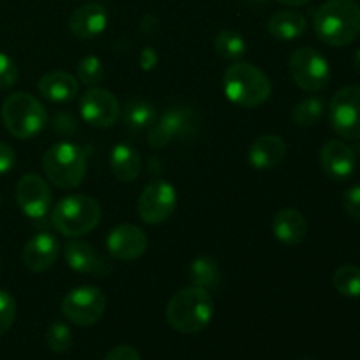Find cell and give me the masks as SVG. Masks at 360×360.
<instances>
[{
	"label": "cell",
	"instance_id": "8",
	"mask_svg": "<svg viewBox=\"0 0 360 360\" xmlns=\"http://www.w3.org/2000/svg\"><path fill=\"white\" fill-rule=\"evenodd\" d=\"M199 130V116L192 108L178 105L165 111L158 120H155L148 134V144L151 148H160L171 144L174 139H188Z\"/></svg>",
	"mask_w": 360,
	"mask_h": 360
},
{
	"label": "cell",
	"instance_id": "19",
	"mask_svg": "<svg viewBox=\"0 0 360 360\" xmlns=\"http://www.w3.org/2000/svg\"><path fill=\"white\" fill-rule=\"evenodd\" d=\"M287 155V144L280 136L267 134L257 137L248 150V162L259 171H269L278 167Z\"/></svg>",
	"mask_w": 360,
	"mask_h": 360
},
{
	"label": "cell",
	"instance_id": "2",
	"mask_svg": "<svg viewBox=\"0 0 360 360\" xmlns=\"http://www.w3.org/2000/svg\"><path fill=\"white\" fill-rule=\"evenodd\" d=\"M213 315L214 302L211 294L193 285L176 292L165 308L169 326L181 334L200 333L210 326Z\"/></svg>",
	"mask_w": 360,
	"mask_h": 360
},
{
	"label": "cell",
	"instance_id": "7",
	"mask_svg": "<svg viewBox=\"0 0 360 360\" xmlns=\"http://www.w3.org/2000/svg\"><path fill=\"white\" fill-rule=\"evenodd\" d=\"M288 69L294 83L301 90L316 94L329 86L330 65L326 56L313 48H299L288 60Z\"/></svg>",
	"mask_w": 360,
	"mask_h": 360
},
{
	"label": "cell",
	"instance_id": "35",
	"mask_svg": "<svg viewBox=\"0 0 360 360\" xmlns=\"http://www.w3.org/2000/svg\"><path fill=\"white\" fill-rule=\"evenodd\" d=\"M14 164H16V155H14V150L9 146V144L0 141V174H6V172L13 171Z\"/></svg>",
	"mask_w": 360,
	"mask_h": 360
},
{
	"label": "cell",
	"instance_id": "29",
	"mask_svg": "<svg viewBox=\"0 0 360 360\" xmlns=\"http://www.w3.org/2000/svg\"><path fill=\"white\" fill-rule=\"evenodd\" d=\"M46 345L55 354H65L72 345V333L63 322H53L46 330Z\"/></svg>",
	"mask_w": 360,
	"mask_h": 360
},
{
	"label": "cell",
	"instance_id": "1",
	"mask_svg": "<svg viewBox=\"0 0 360 360\" xmlns=\"http://www.w3.org/2000/svg\"><path fill=\"white\" fill-rule=\"evenodd\" d=\"M313 28L323 44H352L360 35V6L355 0H327L316 9Z\"/></svg>",
	"mask_w": 360,
	"mask_h": 360
},
{
	"label": "cell",
	"instance_id": "26",
	"mask_svg": "<svg viewBox=\"0 0 360 360\" xmlns=\"http://www.w3.org/2000/svg\"><path fill=\"white\" fill-rule=\"evenodd\" d=\"M214 49H217V53L221 58L238 62V60H241L246 55L248 46H246L245 37L239 32L224 28L214 37Z\"/></svg>",
	"mask_w": 360,
	"mask_h": 360
},
{
	"label": "cell",
	"instance_id": "6",
	"mask_svg": "<svg viewBox=\"0 0 360 360\" xmlns=\"http://www.w3.org/2000/svg\"><path fill=\"white\" fill-rule=\"evenodd\" d=\"M2 122L16 139H32L48 125V111L34 95L16 91L4 101Z\"/></svg>",
	"mask_w": 360,
	"mask_h": 360
},
{
	"label": "cell",
	"instance_id": "10",
	"mask_svg": "<svg viewBox=\"0 0 360 360\" xmlns=\"http://www.w3.org/2000/svg\"><path fill=\"white\" fill-rule=\"evenodd\" d=\"M329 122L340 137L360 141V84L336 91L329 105Z\"/></svg>",
	"mask_w": 360,
	"mask_h": 360
},
{
	"label": "cell",
	"instance_id": "27",
	"mask_svg": "<svg viewBox=\"0 0 360 360\" xmlns=\"http://www.w3.org/2000/svg\"><path fill=\"white\" fill-rule=\"evenodd\" d=\"M333 285L345 297H360V267L354 264L338 267L333 276Z\"/></svg>",
	"mask_w": 360,
	"mask_h": 360
},
{
	"label": "cell",
	"instance_id": "13",
	"mask_svg": "<svg viewBox=\"0 0 360 360\" xmlns=\"http://www.w3.org/2000/svg\"><path fill=\"white\" fill-rule=\"evenodd\" d=\"M16 202L25 217L42 220L51 207V188L39 174H25L16 185Z\"/></svg>",
	"mask_w": 360,
	"mask_h": 360
},
{
	"label": "cell",
	"instance_id": "22",
	"mask_svg": "<svg viewBox=\"0 0 360 360\" xmlns=\"http://www.w3.org/2000/svg\"><path fill=\"white\" fill-rule=\"evenodd\" d=\"M109 167L118 181L134 183L141 172V157L136 148L120 143L109 155Z\"/></svg>",
	"mask_w": 360,
	"mask_h": 360
},
{
	"label": "cell",
	"instance_id": "18",
	"mask_svg": "<svg viewBox=\"0 0 360 360\" xmlns=\"http://www.w3.org/2000/svg\"><path fill=\"white\" fill-rule=\"evenodd\" d=\"M63 255H65V262L69 264L70 269L76 271V273L104 276L111 269L108 262L95 252L94 246L76 238L67 243L65 248H63Z\"/></svg>",
	"mask_w": 360,
	"mask_h": 360
},
{
	"label": "cell",
	"instance_id": "28",
	"mask_svg": "<svg viewBox=\"0 0 360 360\" xmlns=\"http://www.w3.org/2000/svg\"><path fill=\"white\" fill-rule=\"evenodd\" d=\"M326 112V104L319 97H308L299 102L292 111V122L297 127H313Z\"/></svg>",
	"mask_w": 360,
	"mask_h": 360
},
{
	"label": "cell",
	"instance_id": "4",
	"mask_svg": "<svg viewBox=\"0 0 360 360\" xmlns=\"http://www.w3.org/2000/svg\"><path fill=\"white\" fill-rule=\"evenodd\" d=\"M88 167V150L74 143H56L42 157V169L55 186L72 190L83 183Z\"/></svg>",
	"mask_w": 360,
	"mask_h": 360
},
{
	"label": "cell",
	"instance_id": "31",
	"mask_svg": "<svg viewBox=\"0 0 360 360\" xmlns=\"http://www.w3.org/2000/svg\"><path fill=\"white\" fill-rule=\"evenodd\" d=\"M16 320V302L13 295L0 288V336L9 333Z\"/></svg>",
	"mask_w": 360,
	"mask_h": 360
},
{
	"label": "cell",
	"instance_id": "17",
	"mask_svg": "<svg viewBox=\"0 0 360 360\" xmlns=\"http://www.w3.org/2000/svg\"><path fill=\"white\" fill-rule=\"evenodd\" d=\"M60 253V245L56 238L49 232H39L23 248V264L32 273H42L56 262Z\"/></svg>",
	"mask_w": 360,
	"mask_h": 360
},
{
	"label": "cell",
	"instance_id": "20",
	"mask_svg": "<svg viewBox=\"0 0 360 360\" xmlns=\"http://www.w3.org/2000/svg\"><path fill=\"white\" fill-rule=\"evenodd\" d=\"M273 234L283 245L295 246L306 239L308 220L301 211L294 207H283L273 218Z\"/></svg>",
	"mask_w": 360,
	"mask_h": 360
},
{
	"label": "cell",
	"instance_id": "34",
	"mask_svg": "<svg viewBox=\"0 0 360 360\" xmlns=\"http://www.w3.org/2000/svg\"><path fill=\"white\" fill-rule=\"evenodd\" d=\"M104 360H143L141 359L139 352L134 347L129 345H118V347L111 348V350L105 354Z\"/></svg>",
	"mask_w": 360,
	"mask_h": 360
},
{
	"label": "cell",
	"instance_id": "15",
	"mask_svg": "<svg viewBox=\"0 0 360 360\" xmlns=\"http://www.w3.org/2000/svg\"><path fill=\"white\" fill-rule=\"evenodd\" d=\"M320 164L323 172L334 181H347L357 167L354 150L343 141L333 139L320 150Z\"/></svg>",
	"mask_w": 360,
	"mask_h": 360
},
{
	"label": "cell",
	"instance_id": "37",
	"mask_svg": "<svg viewBox=\"0 0 360 360\" xmlns=\"http://www.w3.org/2000/svg\"><path fill=\"white\" fill-rule=\"evenodd\" d=\"M139 30L141 34L146 35V37L155 35V32L158 30V20L153 16V14H146V16H143V20H141Z\"/></svg>",
	"mask_w": 360,
	"mask_h": 360
},
{
	"label": "cell",
	"instance_id": "23",
	"mask_svg": "<svg viewBox=\"0 0 360 360\" xmlns=\"http://www.w3.org/2000/svg\"><path fill=\"white\" fill-rule=\"evenodd\" d=\"M308 28L306 18L297 11H278L267 21V30L278 41L290 42L302 37Z\"/></svg>",
	"mask_w": 360,
	"mask_h": 360
},
{
	"label": "cell",
	"instance_id": "32",
	"mask_svg": "<svg viewBox=\"0 0 360 360\" xmlns=\"http://www.w3.org/2000/svg\"><path fill=\"white\" fill-rule=\"evenodd\" d=\"M18 81V67L11 56L0 51V90H9Z\"/></svg>",
	"mask_w": 360,
	"mask_h": 360
},
{
	"label": "cell",
	"instance_id": "3",
	"mask_svg": "<svg viewBox=\"0 0 360 360\" xmlns=\"http://www.w3.org/2000/svg\"><path fill=\"white\" fill-rule=\"evenodd\" d=\"M224 94L239 108H259L271 97V81L264 70L253 63L236 62L227 67L221 77Z\"/></svg>",
	"mask_w": 360,
	"mask_h": 360
},
{
	"label": "cell",
	"instance_id": "38",
	"mask_svg": "<svg viewBox=\"0 0 360 360\" xmlns=\"http://www.w3.org/2000/svg\"><path fill=\"white\" fill-rule=\"evenodd\" d=\"M280 4H283V6H290V7H301V6H306L308 2H311V0H278Z\"/></svg>",
	"mask_w": 360,
	"mask_h": 360
},
{
	"label": "cell",
	"instance_id": "40",
	"mask_svg": "<svg viewBox=\"0 0 360 360\" xmlns=\"http://www.w3.org/2000/svg\"><path fill=\"white\" fill-rule=\"evenodd\" d=\"M246 2H255L257 4V2H264V0H246Z\"/></svg>",
	"mask_w": 360,
	"mask_h": 360
},
{
	"label": "cell",
	"instance_id": "12",
	"mask_svg": "<svg viewBox=\"0 0 360 360\" xmlns=\"http://www.w3.org/2000/svg\"><path fill=\"white\" fill-rule=\"evenodd\" d=\"M79 112L84 123L95 129H111L122 115V108L115 95L104 88L91 86L81 95Z\"/></svg>",
	"mask_w": 360,
	"mask_h": 360
},
{
	"label": "cell",
	"instance_id": "30",
	"mask_svg": "<svg viewBox=\"0 0 360 360\" xmlns=\"http://www.w3.org/2000/svg\"><path fill=\"white\" fill-rule=\"evenodd\" d=\"M77 81L84 86H95L104 79V65L97 56H84L77 62Z\"/></svg>",
	"mask_w": 360,
	"mask_h": 360
},
{
	"label": "cell",
	"instance_id": "21",
	"mask_svg": "<svg viewBox=\"0 0 360 360\" xmlns=\"http://www.w3.org/2000/svg\"><path fill=\"white\" fill-rule=\"evenodd\" d=\"M39 94L51 102H70L76 98L79 91V81L72 74L63 72V70H53V72L44 74L39 79Z\"/></svg>",
	"mask_w": 360,
	"mask_h": 360
},
{
	"label": "cell",
	"instance_id": "16",
	"mask_svg": "<svg viewBox=\"0 0 360 360\" xmlns=\"http://www.w3.org/2000/svg\"><path fill=\"white\" fill-rule=\"evenodd\" d=\"M108 27V11L101 4H84L69 18V28L79 41H90L101 35Z\"/></svg>",
	"mask_w": 360,
	"mask_h": 360
},
{
	"label": "cell",
	"instance_id": "9",
	"mask_svg": "<svg viewBox=\"0 0 360 360\" xmlns=\"http://www.w3.org/2000/svg\"><path fill=\"white\" fill-rule=\"evenodd\" d=\"M108 306L104 292L97 287H77L62 299V315L77 327H90L102 319Z\"/></svg>",
	"mask_w": 360,
	"mask_h": 360
},
{
	"label": "cell",
	"instance_id": "14",
	"mask_svg": "<svg viewBox=\"0 0 360 360\" xmlns=\"http://www.w3.org/2000/svg\"><path fill=\"white\" fill-rule=\"evenodd\" d=\"M105 246L115 259L132 262L144 255L148 248V238L137 225L122 224L109 232Z\"/></svg>",
	"mask_w": 360,
	"mask_h": 360
},
{
	"label": "cell",
	"instance_id": "11",
	"mask_svg": "<svg viewBox=\"0 0 360 360\" xmlns=\"http://www.w3.org/2000/svg\"><path fill=\"white\" fill-rule=\"evenodd\" d=\"M178 204L176 188L165 179L148 183L137 200V213L148 225H160L171 218Z\"/></svg>",
	"mask_w": 360,
	"mask_h": 360
},
{
	"label": "cell",
	"instance_id": "39",
	"mask_svg": "<svg viewBox=\"0 0 360 360\" xmlns=\"http://www.w3.org/2000/svg\"><path fill=\"white\" fill-rule=\"evenodd\" d=\"M354 63L357 65V69H360V48L355 51V56H354Z\"/></svg>",
	"mask_w": 360,
	"mask_h": 360
},
{
	"label": "cell",
	"instance_id": "5",
	"mask_svg": "<svg viewBox=\"0 0 360 360\" xmlns=\"http://www.w3.org/2000/svg\"><path fill=\"white\" fill-rule=\"evenodd\" d=\"M101 218L102 210L97 200L81 193L63 197L51 211V224L55 231L70 239L94 231Z\"/></svg>",
	"mask_w": 360,
	"mask_h": 360
},
{
	"label": "cell",
	"instance_id": "24",
	"mask_svg": "<svg viewBox=\"0 0 360 360\" xmlns=\"http://www.w3.org/2000/svg\"><path fill=\"white\" fill-rule=\"evenodd\" d=\"M190 283L193 287L204 288V290H213L221 283V269L217 260L210 255L197 257L188 267Z\"/></svg>",
	"mask_w": 360,
	"mask_h": 360
},
{
	"label": "cell",
	"instance_id": "33",
	"mask_svg": "<svg viewBox=\"0 0 360 360\" xmlns=\"http://www.w3.org/2000/svg\"><path fill=\"white\" fill-rule=\"evenodd\" d=\"M343 207L348 217L360 221V185L350 186L343 193Z\"/></svg>",
	"mask_w": 360,
	"mask_h": 360
},
{
	"label": "cell",
	"instance_id": "25",
	"mask_svg": "<svg viewBox=\"0 0 360 360\" xmlns=\"http://www.w3.org/2000/svg\"><path fill=\"white\" fill-rule=\"evenodd\" d=\"M120 116H123V123L130 132H141V130L153 125L155 120H157L155 108L143 98H132V101L127 102Z\"/></svg>",
	"mask_w": 360,
	"mask_h": 360
},
{
	"label": "cell",
	"instance_id": "36",
	"mask_svg": "<svg viewBox=\"0 0 360 360\" xmlns=\"http://www.w3.org/2000/svg\"><path fill=\"white\" fill-rule=\"evenodd\" d=\"M157 65H158L157 49L151 48V46H146L139 55V67L144 70V72H150V70H153Z\"/></svg>",
	"mask_w": 360,
	"mask_h": 360
}]
</instances>
